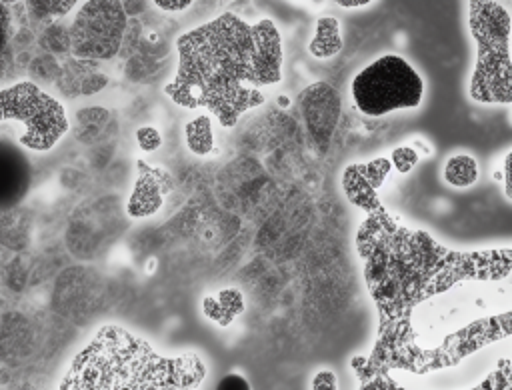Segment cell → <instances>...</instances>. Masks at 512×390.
Listing matches in <instances>:
<instances>
[{
    "label": "cell",
    "instance_id": "52a82bcc",
    "mask_svg": "<svg viewBox=\"0 0 512 390\" xmlns=\"http://www.w3.org/2000/svg\"><path fill=\"white\" fill-rule=\"evenodd\" d=\"M126 16L120 2H84L70 28V48L78 58H110L116 54Z\"/></svg>",
    "mask_w": 512,
    "mask_h": 390
},
{
    "label": "cell",
    "instance_id": "277c9868",
    "mask_svg": "<svg viewBox=\"0 0 512 390\" xmlns=\"http://www.w3.org/2000/svg\"><path fill=\"white\" fill-rule=\"evenodd\" d=\"M468 8L470 32L478 48L470 96L476 102L508 104L512 100L510 16L496 2H470Z\"/></svg>",
    "mask_w": 512,
    "mask_h": 390
},
{
    "label": "cell",
    "instance_id": "d6986e66",
    "mask_svg": "<svg viewBox=\"0 0 512 390\" xmlns=\"http://www.w3.org/2000/svg\"><path fill=\"white\" fill-rule=\"evenodd\" d=\"M392 160L400 172H408L416 164L418 154L412 148H396L392 152Z\"/></svg>",
    "mask_w": 512,
    "mask_h": 390
},
{
    "label": "cell",
    "instance_id": "9a60e30c",
    "mask_svg": "<svg viewBox=\"0 0 512 390\" xmlns=\"http://www.w3.org/2000/svg\"><path fill=\"white\" fill-rule=\"evenodd\" d=\"M12 20L8 4L0 2V80L12 74Z\"/></svg>",
    "mask_w": 512,
    "mask_h": 390
},
{
    "label": "cell",
    "instance_id": "30bf717a",
    "mask_svg": "<svg viewBox=\"0 0 512 390\" xmlns=\"http://www.w3.org/2000/svg\"><path fill=\"white\" fill-rule=\"evenodd\" d=\"M136 164H138V180L126 210L132 218H142V216L154 214L162 206V198L170 190L172 178L164 170L152 168L144 160H138Z\"/></svg>",
    "mask_w": 512,
    "mask_h": 390
},
{
    "label": "cell",
    "instance_id": "6da1fadb",
    "mask_svg": "<svg viewBox=\"0 0 512 390\" xmlns=\"http://www.w3.org/2000/svg\"><path fill=\"white\" fill-rule=\"evenodd\" d=\"M356 246L380 322L354 370L436 372L510 334V248L448 250L382 206L360 224Z\"/></svg>",
    "mask_w": 512,
    "mask_h": 390
},
{
    "label": "cell",
    "instance_id": "7c38bea8",
    "mask_svg": "<svg viewBox=\"0 0 512 390\" xmlns=\"http://www.w3.org/2000/svg\"><path fill=\"white\" fill-rule=\"evenodd\" d=\"M342 50L340 24L336 18L324 16L316 24V36L310 42V52L316 58H330Z\"/></svg>",
    "mask_w": 512,
    "mask_h": 390
},
{
    "label": "cell",
    "instance_id": "5b68a950",
    "mask_svg": "<svg viewBox=\"0 0 512 390\" xmlns=\"http://www.w3.org/2000/svg\"><path fill=\"white\" fill-rule=\"evenodd\" d=\"M424 96L420 74L396 54H384L362 68L352 80V98L366 116L416 108Z\"/></svg>",
    "mask_w": 512,
    "mask_h": 390
},
{
    "label": "cell",
    "instance_id": "7a4b0ae2",
    "mask_svg": "<svg viewBox=\"0 0 512 390\" xmlns=\"http://www.w3.org/2000/svg\"><path fill=\"white\" fill-rule=\"evenodd\" d=\"M178 70L164 92L184 108H208L222 126L264 104V86L282 78L280 34L272 20L246 22L232 12L176 40Z\"/></svg>",
    "mask_w": 512,
    "mask_h": 390
},
{
    "label": "cell",
    "instance_id": "8992f818",
    "mask_svg": "<svg viewBox=\"0 0 512 390\" xmlns=\"http://www.w3.org/2000/svg\"><path fill=\"white\" fill-rule=\"evenodd\" d=\"M0 122L22 126L18 140L30 150H50L68 130L64 106L34 82L0 90Z\"/></svg>",
    "mask_w": 512,
    "mask_h": 390
},
{
    "label": "cell",
    "instance_id": "ffe728a7",
    "mask_svg": "<svg viewBox=\"0 0 512 390\" xmlns=\"http://www.w3.org/2000/svg\"><path fill=\"white\" fill-rule=\"evenodd\" d=\"M310 390H338L336 374L332 370H318L312 378Z\"/></svg>",
    "mask_w": 512,
    "mask_h": 390
},
{
    "label": "cell",
    "instance_id": "ac0fdd59",
    "mask_svg": "<svg viewBox=\"0 0 512 390\" xmlns=\"http://www.w3.org/2000/svg\"><path fill=\"white\" fill-rule=\"evenodd\" d=\"M136 140H138V146L146 152H152L156 150L160 144H162V138H160V132L154 128V126H142L136 130Z\"/></svg>",
    "mask_w": 512,
    "mask_h": 390
},
{
    "label": "cell",
    "instance_id": "4fadbf2b",
    "mask_svg": "<svg viewBox=\"0 0 512 390\" xmlns=\"http://www.w3.org/2000/svg\"><path fill=\"white\" fill-rule=\"evenodd\" d=\"M478 178V162L470 154H454L444 164V180L450 186L466 188Z\"/></svg>",
    "mask_w": 512,
    "mask_h": 390
},
{
    "label": "cell",
    "instance_id": "603a6c76",
    "mask_svg": "<svg viewBox=\"0 0 512 390\" xmlns=\"http://www.w3.org/2000/svg\"><path fill=\"white\" fill-rule=\"evenodd\" d=\"M336 4L344 8H358V6H368L370 0H338Z\"/></svg>",
    "mask_w": 512,
    "mask_h": 390
},
{
    "label": "cell",
    "instance_id": "2e32d148",
    "mask_svg": "<svg viewBox=\"0 0 512 390\" xmlns=\"http://www.w3.org/2000/svg\"><path fill=\"white\" fill-rule=\"evenodd\" d=\"M240 310H242V296L234 288L222 290L218 298L204 300V312L214 320H220V314H228V322H230Z\"/></svg>",
    "mask_w": 512,
    "mask_h": 390
},
{
    "label": "cell",
    "instance_id": "e0dca14e",
    "mask_svg": "<svg viewBox=\"0 0 512 390\" xmlns=\"http://www.w3.org/2000/svg\"><path fill=\"white\" fill-rule=\"evenodd\" d=\"M76 2H28V8H36L32 10L38 16H58V14H66Z\"/></svg>",
    "mask_w": 512,
    "mask_h": 390
},
{
    "label": "cell",
    "instance_id": "7402d4cb",
    "mask_svg": "<svg viewBox=\"0 0 512 390\" xmlns=\"http://www.w3.org/2000/svg\"><path fill=\"white\" fill-rule=\"evenodd\" d=\"M154 6L160 10H168V12H180V10L190 8L192 2L190 0H176V2L174 0H156Z\"/></svg>",
    "mask_w": 512,
    "mask_h": 390
},
{
    "label": "cell",
    "instance_id": "9c48e42d",
    "mask_svg": "<svg viewBox=\"0 0 512 390\" xmlns=\"http://www.w3.org/2000/svg\"><path fill=\"white\" fill-rule=\"evenodd\" d=\"M390 170V160L378 158L370 164H352L344 170L342 186L348 200L364 210H378L380 202L376 198V190L380 182L386 178Z\"/></svg>",
    "mask_w": 512,
    "mask_h": 390
},
{
    "label": "cell",
    "instance_id": "8fae6325",
    "mask_svg": "<svg viewBox=\"0 0 512 390\" xmlns=\"http://www.w3.org/2000/svg\"><path fill=\"white\" fill-rule=\"evenodd\" d=\"M358 378H360V388L358 390H408L402 384L396 382V378H392L386 372H366V370H356ZM470 390H512V382H510V360L504 358L500 360V364L496 366V370L486 376L480 384H476Z\"/></svg>",
    "mask_w": 512,
    "mask_h": 390
},
{
    "label": "cell",
    "instance_id": "cb8c5ba5",
    "mask_svg": "<svg viewBox=\"0 0 512 390\" xmlns=\"http://www.w3.org/2000/svg\"><path fill=\"white\" fill-rule=\"evenodd\" d=\"M504 182H506V196L510 198V154L506 156V160H504Z\"/></svg>",
    "mask_w": 512,
    "mask_h": 390
},
{
    "label": "cell",
    "instance_id": "5bb4252c",
    "mask_svg": "<svg viewBox=\"0 0 512 390\" xmlns=\"http://www.w3.org/2000/svg\"><path fill=\"white\" fill-rule=\"evenodd\" d=\"M186 142L188 148L198 156H206L212 150L214 140L208 116H198L186 124Z\"/></svg>",
    "mask_w": 512,
    "mask_h": 390
},
{
    "label": "cell",
    "instance_id": "44dd1931",
    "mask_svg": "<svg viewBox=\"0 0 512 390\" xmlns=\"http://www.w3.org/2000/svg\"><path fill=\"white\" fill-rule=\"evenodd\" d=\"M216 390H252L248 380L242 374H226L218 384Z\"/></svg>",
    "mask_w": 512,
    "mask_h": 390
},
{
    "label": "cell",
    "instance_id": "ba28073f",
    "mask_svg": "<svg viewBox=\"0 0 512 390\" xmlns=\"http://www.w3.org/2000/svg\"><path fill=\"white\" fill-rule=\"evenodd\" d=\"M32 166L24 150L8 140L0 138V212L14 208L30 190Z\"/></svg>",
    "mask_w": 512,
    "mask_h": 390
},
{
    "label": "cell",
    "instance_id": "3957f363",
    "mask_svg": "<svg viewBox=\"0 0 512 390\" xmlns=\"http://www.w3.org/2000/svg\"><path fill=\"white\" fill-rule=\"evenodd\" d=\"M204 376L198 354L162 356L136 334L108 324L72 358L60 390H194Z\"/></svg>",
    "mask_w": 512,
    "mask_h": 390
}]
</instances>
